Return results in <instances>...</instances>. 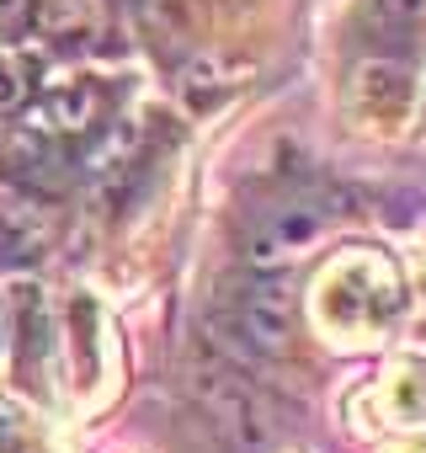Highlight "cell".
Segmentation results:
<instances>
[{
    "label": "cell",
    "instance_id": "obj_1",
    "mask_svg": "<svg viewBox=\"0 0 426 453\" xmlns=\"http://www.w3.org/2000/svg\"><path fill=\"white\" fill-rule=\"evenodd\" d=\"M230 326L251 352H288L293 336V299L278 278H251L230 294Z\"/></svg>",
    "mask_w": 426,
    "mask_h": 453
},
{
    "label": "cell",
    "instance_id": "obj_2",
    "mask_svg": "<svg viewBox=\"0 0 426 453\" xmlns=\"http://www.w3.org/2000/svg\"><path fill=\"white\" fill-rule=\"evenodd\" d=\"M11 176L27 187V192H38V197H54V192H65L75 176H80V155L75 150H65V139H49V134H38V128H27L17 144H11Z\"/></svg>",
    "mask_w": 426,
    "mask_h": 453
},
{
    "label": "cell",
    "instance_id": "obj_3",
    "mask_svg": "<svg viewBox=\"0 0 426 453\" xmlns=\"http://www.w3.org/2000/svg\"><path fill=\"white\" fill-rule=\"evenodd\" d=\"M107 118V91L102 86H59L33 107V128L49 139H86Z\"/></svg>",
    "mask_w": 426,
    "mask_h": 453
},
{
    "label": "cell",
    "instance_id": "obj_4",
    "mask_svg": "<svg viewBox=\"0 0 426 453\" xmlns=\"http://www.w3.org/2000/svg\"><path fill=\"white\" fill-rule=\"evenodd\" d=\"M315 235H320V213H315V208H304V203L272 208L256 230H251V241H246L251 267H278V262H288L293 251H304Z\"/></svg>",
    "mask_w": 426,
    "mask_h": 453
},
{
    "label": "cell",
    "instance_id": "obj_5",
    "mask_svg": "<svg viewBox=\"0 0 426 453\" xmlns=\"http://www.w3.org/2000/svg\"><path fill=\"white\" fill-rule=\"evenodd\" d=\"M49 241H54V219H49L33 197L0 203V267L38 262Z\"/></svg>",
    "mask_w": 426,
    "mask_h": 453
},
{
    "label": "cell",
    "instance_id": "obj_6",
    "mask_svg": "<svg viewBox=\"0 0 426 453\" xmlns=\"http://www.w3.org/2000/svg\"><path fill=\"white\" fill-rule=\"evenodd\" d=\"M75 155H80V176L112 181V176H123L128 165H139V134H133V123H123V118H102V123L86 134V150H75Z\"/></svg>",
    "mask_w": 426,
    "mask_h": 453
},
{
    "label": "cell",
    "instance_id": "obj_7",
    "mask_svg": "<svg viewBox=\"0 0 426 453\" xmlns=\"http://www.w3.org/2000/svg\"><path fill=\"white\" fill-rule=\"evenodd\" d=\"M33 102V65L17 54H0V118H17Z\"/></svg>",
    "mask_w": 426,
    "mask_h": 453
},
{
    "label": "cell",
    "instance_id": "obj_8",
    "mask_svg": "<svg viewBox=\"0 0 426 453\" xmlns=\"http://www.w3.org/2000/svg\"><path fill=\"white\" fill-rule=\"evenodd\" d=\"M378 22L415 27V22H426V0H378Z\"/></svg>",
    "mask_w": 426,
    "mask_h": 453
},
{
    "label": "cell",
    "instance_id": "obj_9",
    "mask_svg": "<svg viewBox=\"0 0 426 453\" xmlns=\"http://www.w3.org/2000/svg\"><path fill=\"white\" fill-rule=\"evenodd\" d=\"M33 0H0V38H22L33 27Z\"/></svg>",
    "mask_w": 426,
    "mask_h": 453
},
{
    "label": "cell",
    "instance_id": "obj_10",
    "mask_svg": "<svg viewBox=\"0 0 426 453\" xmlns=\"http://www.w3.org/2000/svg\"><path fill=\"white\" fill-rule=\"evenodd\" d=\"M0 437H6V426H0Z\"/></svg>",
    "mask_w": 426,
    "mask_h": 453
}]
</instances>
